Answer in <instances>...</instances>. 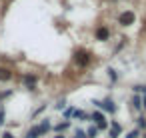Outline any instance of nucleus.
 <instances>
[{"instance_id": "obj_1", "label": "nucleus", "mask_w": 146, "mask_h": 138, "mask_svg": "<svg viewBox=\"0 0 146 138\" xmlns=\"http://www.w3.org/2000/svg\"><path fill=\"white\" fill-rule=\"evenodd\" d=\"M92 104L98 106V108H102V110H106L108 114L116 112V106H114V102H112L110 98H104V100H92Z\"/></svg>"}, {"instance_id": "obj_2", "label": "nucleus", "mask_w": 146, "mask_h": 138, "mask_svg": "<svg viewBox=\"0 0 146 138\" xmlns=\"http://www.w3.org/2000/svg\"><path fill=\"white\" fill-rule=\"evenodd\" d=\"M134 12L132 10H126V12H122L120 16H118V22L122 24V26H130V24H134Z\"/></svg>"}, {"instance_id": "obj_3", "label": "nucleus", "mask_w": 146, "mask_h": 138, "mask_svg": "<svg viewBox=\"0 0 146 138\" xmlns=\"http://www.w3.org/2000/svg\"><path fill=\"white\" fill-rule=\"evenodd\" d=\"M92 118L96 120V126H98V128H102V130H106V128H108V120H106V116H104V114L94 112V114H92Z\"/></svg>"}, {"instance_id": "obj_4", "label": "nucleus", "mask_w": 146, "mask_h": 138, "mask_svg": "<svg viewBox=\"0 0 146 138\" xmlns=\"http://www.w3.org/2000/svg\"><path fill=\"white\" fill-rule=\"evenodd\" d=\"M76 62H78L80 66H86V64L90 62V54H88V52H78V54H76Z\"/></svg>"}, {"instance_id": "obj_5", "label": "nucleus", "mask_w": 146, "mask_h": 138, "mask_svg": "<svg viewBox=\"0 0 146 138\" xmlns=\"http://www.w3.org/2000/svg\"><path fill=\"white\" fill-rule=\"evenodd\" d=\"M10 78H12V70L0 66V82H6V80H10Z\"/></svg>"}, {"instance_id": "obj_6", "label": "nucleus", "mask_w": 146, "mask_h": 138, "mask_svg": "<svg viewBox=\"0 0 146 138\" xmlns=\"http://www.w3.org/2000/svg\"><path fill=\"white\" fill-rule=\"evenodd\" d=\"M120 132H122V126H120L118 122H112V124H110V136H112V138H118Z\"/></svg>"}, {"instance_id": "obj_7", "label": "nucleus", "mask_w": 146, "mask_h": 138, "mask_svg": "<svg viewBox=\"0 0 146 138\" xmlns=\"http://www.w3.org/2000/svg\"><path fill=\"white\" fill-rule=\"evenodd\" d=\"M22 80H24V84H26L28 88H34V86H36V76H32V74H26Z\"/></svg>"}, {"instance_id": "obj_8", "label": "nucleus", "mask_w": 146, "mask_h": 138, "mask_svg": "<svg viewBox=\"0 0 146 138\" xmlns=\"http://www.w3.org/2000/svg\"><path fill=\"white\" fill-rule=\"evenodd\" d=\"M108 36H110V32H108L106 28H98V30H96V38H98V40H106Z\"/></svg>"}, {"instance_id": "obj_9", "label": "nucleus", "mask_w": 146, "mask_h": 138, "mask_svg": "<svg viewBox=\"0 0 146 138\" xmlns=\"http://www.w3.org/2000/svg\"><path fill=\"white\" fill-rule=\"evenodd\" d=\"M130 104H132V108H134V110H140V108H142V98H140V96H132Z\"/></svg>"}, {"instance_id": "obj_10", "label": "nucleus", "mask_w": 146, "mask_h": 138, "mask_svg": "<svg viewBox=\"0 0 146 138\" xmlns=\"http://www.w3.org/2000/svg\"><path fill=\"white\" fill-rule=\"evenodd\" d=\"M38 130H40V134L48 132V130H50V122H48V120H42V124L38 126Z\"/></svg>"}, {"instance_id": "obj_11", "label": "nucleus", "mask_w": 146, "mask_h": 138, "mask_svg": "<svg viewBox=\"0 0 146 138\" xmlns=\"http://www.w3.org/2000/svg\"><path fill=\"white\" fill-rule=\"evenodd\" d=\"M42 134H40V130H38V126H34L30 132H28V138H40Z\"/></svg>"}, {"instance_id": "obj_12", "label": "nucleus", "mask_w": 146, "mask_h": 138, "mask_svg": "<svg viewBox=\"0 0 146 138\" xmlns=\"http://www.w3.org/2000/svg\"><path fill=\"white\" fill-rule=\"evenodd\" d=\"M96 132H98V128H94V126H90V128L86 130V138H96Z\"/></svg>"}, {"instance_id": "obj_13", "label": "nucleus", "mask_w": 146, "mask_h": 138, "mask_svg": "<svg viewBox=\"0 0 146 138\" xmlns=\"http://www.w3.org/2000/svg\"><path fill=\"white\" fill-rule=\"evenodd\" d=\"M68 126H70V122H62V124L54 126V130H56V132H62V130H64V128H68Z\"/></svg>"}, {"instance_id": "obj_14", "label": "nucleus", "mask_w": 146, "mask_h": 138, "mask_svg": "<svg viewBox=\"0 0 146 138\" xmlns=\"http://www.w3.org/2000/svg\"><path fill=\"white\" fill-rule=\"evenodd\" d=\"M138 136H140V130H136V128H134V130H130V132L126 134V138H138Z\"/></svg>"}, {"instance_id": "obj_15", "label": "nucleus", "mask_w": 146, "mask_h": 138, "mask_svg": "<svg viewBox=\"0 0 146 138\" xmlns=\"http://www.w3.org/2000/svg\"><path fill=\"white\" fill-rule=\"evenodd\" d=\"M74 138H86V132L84 130H76L74 132Z\"/></svg>"}, {"instance_id": "obj_16", "label": "nucleus", "mask_w": 146, "mask_h": 138, "mask_svg": "<svg viewBox=\"0 0 146 138\" xmlns=\"http://www.w3.org/2000/svg\"><path fill=\"white\" fill-rule=\"evenodd\" d=\"M72 114H74V108H66L64 110V118H70Z\"/></svg>"}, {"instance_id": "obj_17", "label": "nucleus", "mask_w": 146, "mask_h": 138, "mask_svg": "<svg viewBox=\"0 0 146 138\" xmlns=\"http://www.w3.org/2000/svg\"><path fill=\"white\" fill-rule=\"evenodd\" d=\"M132 90H134V92H146V86H134Z\"/></svg>"}, {"instance_id": "obj_18", "label": "nucleus", "mask_w": 146, "mask_h": 138, "mask_svg": "<svg viewBox=\"0 0 146 138\" xmlns=\"http://www.w3.org/2000/svg\"><path fill=\"white\" fill-rule=\"evenodd\" d=\"M4 124V108H0V126Z\"/></svg>"}, {"instance_id": "obj_19", "label": "nucleus", "mask_w": 146, "mask_h": 138, "mask_svg": "<svg viewBox=\"0 0 146 138\" xmlns=\"http://www.w3.org/2000/svg\"><path fill=\"white\" fill-rule=\"evenodd\" d=\"M138 126L144 128V126H146V120H144V118H138Z\"/></svg>"}, {"instance_id": "obj_20", "label": "nucleus", "mask_w": 146, "mask_h": 138, "mask_svg": "<svg viewBox=\"0 0 146 138\" xmlns=\"http://www.w3.org/2000/svg\"><path fill=\"white\" fill-rule=\"evenodd\" d=\"M2 138H14V136H12L10 132H4V134H2Z\"/></svg>"}, {"instance_id": "obj_21", "label": "nucleus", "mask_w": 146, "mask_h": 138, "mask_svg": "<svg viewBox=\"0 0 146 138\" xmlns=\"http://www.w3.org/2000/svg\"><path fill=\"white\" fill-rule=\"evenodd\" d=\"M142 106H144V108H146V98H144V100H142Z\"/></svg>"}, {"instance_id": "obj_22", "label": "nucleus", "mask_w": 146, "mask_h": 138, "mask_svg": "<svg viewBox=\"0 0 146 138\" xmlns=\"http://www.w3.org/2000/svg\"><path fill=\"white\" fill-rule=\"evenodd\" d=\"M54 138H66V136H62V134H58V136H54Z\"/></svg>"}]
</instances>
